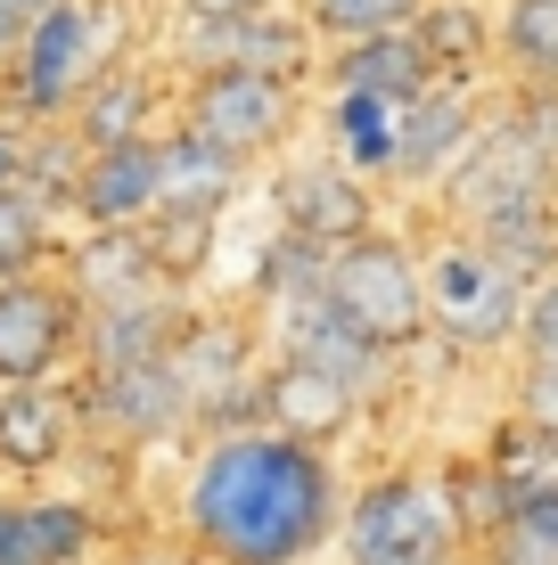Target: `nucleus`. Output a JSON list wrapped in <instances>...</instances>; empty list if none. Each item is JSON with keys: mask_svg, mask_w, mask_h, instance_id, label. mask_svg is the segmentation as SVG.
<instances>
[{"mask_svg": "<svg viewBox=\"0 0 558 565\" xmlns=\"http://www.w3.org/2000/svg\"><path fill=\"white\" fill-rule=\"evenodd\" d=\"M0 394H9V385H0Z\"/></svg>", "mask_w": 558, "mask_h": 565, "instance_id": "nucleus-35", "label": "nucleus"}, {"mask_svg": "<svg viewBox=\"0 0 558 565\" xmlns=\"http://www.w3.org/2000/svg\"><path fill=\"white\" fill-rule=\"evenodd\" d=\"M83 402H74V377L66 385H9L0 394V476L17 492H42L57 467H74L83 451Z\"/></svg>", "mask_w": 558, "mask_h": 565, "instance_id": "nucleus-13", "label": "nucleus"}, {"mask_svg": "<svg viewBox=\"0 0 558 565\" xmlns=\"http://www.w3.org/2000/svg\"><path fill=\"white\" fill-rule=\"evenodd\" d=\"M189 296H165V303H131V311H99L83 328V377H115V369H148L181 344L189 328Z\"/></svg>", "mask_w": 558, "mask_h": 565, "instance_id": "nucleus-21", "label": "nucleus"}, {"mask_svg": "<svg viewBox=\"0 0 558 565\" xmlns=\"http://www.w3.org/2000/svg\"><path fill=\"white\" fill-rule=\"evenodd\" d=\"M304 17V33L329 50H354V42H378V33H411L428 0H287Z\"/></svg>", "mask_w": 558, "mask_h": 565, "instance_id": "nucleus-27", "label": "nucleus"}, {"mask_svg": "<svg viewBox=\"0 0 558 565\" xmlns=\"http://www.w3.org/2000/svg\"><path fill=\"white\" fill-rule=\"evenodd\" d=\"M337 557L345 565H468L476 541H468V516H460V492H452V459L370 476L337 524Z\"/></svg>", "mask_w": 558, "mask_h": 565, "instance_id": "nucleus-2", "label": "nucleus"}, {"mask_svg": "<svg viewBox=\"0 0 558 565\" xmlns=\"http://www.w3.org/2000/svg\"><path fill=\"white\" fill-rule=\"evenodd\" d=\"M320 83H329V90H370V99H394V107H419L435 83H444V74H435V57L419 50L411 33H378V42L329 50Z\"/></svg>", "mask_w": 558, "mask_h": 565, "instance_id": "nucleus-22", "label": "nucleus"}, {"mask_svg": "<svg viewBox=\"0 0 558 565\" xmlns=\"http://www.w3.org/2000/svg\"><path fill=\"white\" fill-rule=\"evenodd\" d=\"M476 131H485V115H476V90L435 83L428 99L411 107V124H402V164H394V189H402V198H419V189H444L452 172L468 164Z\"/></svg>", "mask_w": 558, "mask_h": 565, "instance_id": "nucleus-19", "label": "nucleus"}, {"mask_svg": "<svg viewBox=\"0 0 558 565\" xmlns=\"http://www.w3.org/2000/svg\"><path fill=\"white\" fill-rule=\"evenodd\" d=\"M124 33H131V0H57L42 25L25 33L9 83H0V107L25 131H57L74 115V99L99 83L115 57H131Z\"/></svg>", "mask_w": 558, "mask_h": 565, "instance_id": "nucleus-3", "label": "nucleus"}, {"mask_svg": "<svg viewBox=\"0 0 558 565\" xmlns=\"http://www.w3.org/2000/svg\"><path fill=\"white\" fill-rule=\"evenodd\" d=\"M157 164H165V205L157 213H206V222H222L230 198H239V181H246L230 156H214L206 140H189L181 124L157 131Z\"/></svg>", "mask_w": 558, "mask_h": 565, "instance_id": "nucleus-24", "label": "nucleus"}, {"mask_svg": "<svg viewBox=\"0 0 558 565\" xmlns=\"http://www.w3.org/2000/svg\"><path fill=\"white\" fill-rule=\"evenodd\" d=\"M74 402H83V435L107 451H157V443H198L189 394L172 377V361L115 369V377H83L74 369Z\"/></svg>", "mask_w": 558, "mask_h": 565, "instance_id": "nucleus-9", "label": "nucleus"}, {"mask_svg": "<svg viewBox=\"0 0 558 565\" xmlns=\"http://www.w3.org/2000/svg\"><path fill=\"white\" fill-rule=\"evenodd\" d=\"M402 124H411V107H394V99H370V90H320V131H329L320 148H329L354 181H370V189H394Z\"/></svg>", "mask_w": 558, "mask_h": 565, "instance_id": "nucleus-20", "label": "nucleus"}, {"mask_svg": "<svg viewBox=\"0 0 558 565\" xmlns=\"http://www.w3.org/2000/svg\"><path fill=\"white\" fill-rule=\"evenodd\" d=\"M115 524L74 492H0V565H99Z\"/></svg>", "mask_w": 558, "mask_h": 565, "instance_id": "nucleus-15", "label": "nucleus"}, {"mask_svg": "<svg viewBox=\"0 0 558 565\" xmlns=\"http://www.w3.org/2000/svg\"><path fill=\"white\" fill-rule=\"evenodd\" d=\"M468 565H485V557H468Z\"/></svg>", "mask_w": 558, "mask_h": 565, "instance_id": "nucleus-34", "label": "nucleus"}, {"mask_svg": "<svg viewBox=\"0 0 558 565\" xmlns=\"http://www.w3.org/2000/svg\"><path fill=\"white\" fill-rule=\"evenodd\" d=\"M263 344H272V353H287V361H304V369H320V377H337L361 411L394 394V361H402V353L370 344L354 320H337L329 296L304 303V311H287V320H272V328H263Z\"/></svg>", "mask_w": 558, "mask_h": 565, "instance_id": "nucleus-14", "label": "nucleus"}, {"mask_svg": "<svg viewBox=\"0 0 558 565\" xmlns=\"http://www.w3.org/2000/svg\"><path fill=\"white\" fill-rule=\"evenodd\" d=\"M411 42L435 57V74L444 83H485L493 74V9L485 0H428L419 9V25H411Z\"/></svg>", "mask_w": 558, "mask_h": 565, "instance_id": "nucleus-25", "label": "nucleus"}, {"mask_svg": "<svg viewBox=\"0 0 558 565\" xmlns=\"http://www.w3.org/2000/svg\"><path fill=\"white\" fill-rule=\"evenodd\" d=\"M493 66L509 74V90H558V0L493 9Z\"/></svg>", "mask_w": 558, "mask_h": 565, "instance_id": "nucleus-26", "label": "nucleus"}, {"mask_svg": "<svg viewBox=\"0 0 558 565\" xmlns=\"http://www.w3.org/2000/svg\"><path fill=\"white\" fill-rule=\"evenodd\" d=\"M272 205H280V230H296V238L313 246H354L361 230H378V189L354 181V172L337 164L329 148L313 156H280V181H272Z\"/></svg>", "mask_w": 558, "mask_h": 565, "instance_id": "nucleus-12", "label": "nucleus"}, {"mask_svg": "<svg viewBox=\"0 0 558 565\" xmlns=\"http://www.w3.org/2000/svg\"><path fill=\"white\" fill-rule=\"evenodd\" d=\"M172 377H181L189 394V418H198V443L206 435H239V426H255V402H263V320L246 303L230 311H189L181 344H172Z\"/></svg>", "mask_w": 558, "mask_h": 565, "instance_id": "nucleus-6", "label": "nucleus"}, {"mask_svg": "<svg viewBox=\"0 0 558 565\" xmlns=\"http://www.w3.org/2000/svg\"><path fill=\"white\" fill-rule=\"evenodd\" d=\"M354 418H361V402L345 394L337 377H320V369L272 353V369H263V402H255V426L304 443V451H337V443L354 435Z\"/></svg>", "mask_w": 558, "mask_h": 565, "instance_id": "nucleus-18", "label": "nucleus"}, {"mask_svg": "<svg viewBox=\"0 0 558 565\" xmlns=\"http://www.w3.org/2000/svg\"><path fill=\"white\" fill-rule=\"evenodd\" d=\"M172 124L189 140H206L214 156H230L239 172H255V164L296 156L304 83H280V74H255V66H206V74H181Z\"/></svg>", "mask_w": 558, "mask_h": 565, "instance_id": "nucleus-5", "label": "nucleus"}, {"mask_svg": "<svg viewBox=\"0 0 558 565\" xmlns=\"http://www.w3.org/2000/svg\"><path fill=\"white\" fill-rule=\"evenodd\" d=\"M107 565H198V557H189L172 533H131V541H115V550H107Z\"/></svg>", "mask_w": 558, "mask_h": 565, "instance_id": "nucleus-31", "label": "nucleus"}, {"mask_svg": "<svg viewBox=\"0 0 558 565\" xmlns=\"http://www.w3.org/2000/svg\"><path fill=\"white\" fill-rule=\"evenodd\" d=\"M313 33H304L296 9H263V17H239V25H172V50L165 66L172 74H206V66H255V74H280V83H304L313 90Z\"/></svg>", "mask_w": 558, "mask_h": 565, "instance_id": "nucleus-11", "label": "nucleus"}, {"mask_svg": "<svg viewBox=\"0 0 558 565\" xmlns=\"http://www.w3.org/2000/svg\"><path fill=\"white\" fill-rule=\"evenodd\" d=\"M172 90H181V74H172L165 57H148V50L115 57L99 83H91L83 99H74V115H66L74 148H83V156H99V148L157 140V131L172 124Z\"/></svg>", "mask_w": 558, "mask_h": 565, "instance_id": "nucleus-10", "label": "nucleus"}, {"mask_svg": "<svg viewBox=\"0 0 558 565\" xmlns=\"http://www.w3.org/2000/svg\"><path fill=\"white\" fill-rule=\"evenodd\" d=\"M165 205V164H157V140H131V148H99L83 156L74 172V198L66 213L83 230H148Z\"/></svg>", "mask_w": 558, "mask_h": 565, "instance_id": "nucleus-17", "label": "nucleus"}, {"mask_svg": "<svg viewBox=\"0 0 558 565\" xmlns=\"http://www.w3.org/2000/svg\"><path fill=\"white\" fill-rule=\"evenodd\" d=\"M329 311L354 320L370 344L387 353H411L428 337V279H419V246L402 238L394 222L361 230L354 246L329 255Z\"/></svg>", "mask_w": 558, "mask_h": 565, "instance_id": "nucleus-7", "label": "nucleus"}, {"mask_svg": "<svg viewBox=\"0 0 558 565\" xmlns=\"http://www.w3.org/2000/svg\"><path fill=\"white\" fill-rule=\"evenodd\" d=\"M263 9H287V0H172V25H239Z\"/></svg>", "mask_w": 558, "mask_h": 565, "instance_id": "nucleus-30", "label": "nucleus"}, {"mask_svg": "<svg viewBox=\"0 0 558 565\" xmlns=\"http://www.w3.org/2000/svg\"><path fill=\"white\" fill-rule=\"evenodd\" d=\"M419 279H428V337H444L452 353H509L517 320H526L534 279L502 263L493 246H476L468 230H435L419 246Z\"/></svg>", "mask_w": 558, "mask_h": 565, "instance_id": "nucleus-4", "label": "nucleus"}, {"mask_svg": "<svg viewBox=\"0 0 558 565\" xmlns=\"http://www.w3.org/2000/svg\"><path fill=\"white\" fill-rule=\"evenodd\" d=\"M337 459L272 426L206 435L172 492V541L198 565H313L337 550Z\"/></svg>", "mask_w": 558, "mask_h": 565, "instance_id": "nucleus-1", "label": "nucleus"}, {"mask_svg": "<svg viewBox=\"0 0 558 565\" xmlns=\"http://www.w3.org/2000/svg\"><path fill=\"white\" fill-rule=\"evenodd\" d=\"M83 328L91 311L66 287V270L0 287V385H66L83 369Z\"/></svg>", "mask_w": 558, "mask_h": 565, "instance_id": "nucleus-8", "label": "nucleus"}, {"mask_svg": "<svg viewBox=\"0 0 558 565\" xmlns=\"http://www.w3.org/2000/svg\"><path fill=\"white\" fill-rule=\"evenodd\" d=\"M50 9H57V0H0V17H17V25H42Z\"/></svg>", "mask_w": 558, "mask_h": 565, "instance_id": "nucleus-33", "label": "nucleus"}, {"mask_svg": "<svg viewBox=\"0 0 558 565\" xmlns=\"http://www.w3.org/2000/svg\"><path fill=\"white\" fill-rule=\"evenodd\" d=\"M25 148H33V131L17 124L9 107H0V189H9V181H25Z\"/></svg>", "mask_w": 558, "mask_h": 565, "instance_id": "nucleus-32", "label": "nucleus"}, {"mask_svg": "<svg viewBox=\"0 0 558 565\" xmlns=\"http://www.w3.org/2000/svg\"><path fill=\"white\" fill-rule=\"evenodd\" d=\"M57 263H66V205L42 198L33 181H9L0 189V287Z\"/></svg>", "mask_w": 558, "mask_h": 565, "instance_id": "nucleus-23", "label": "nucleus"}, {"mask_svg": "<svg viewBox=\"0 0 558 565\" xmlns=\"http://www.w3.org/2000/svg\"><path fill=\"white\" fill-rule=\"evenodd\" d=\"M66 287L83 296V311L99 320V311H131V303H165V296H189V287L165 279V263L148 255L140 230H83V238L66 246Z\"/></svg>", "mask_w": 558, "mask_h": 565, "instance_id": "nucleus-16", "label": "nucleus"}, {"mask_svg": "<svg viewBox=\"0 0 558 565\" xmlns=\"http://www.w3.org/2000/svg\"><path fill=\"white\" fill-rule=\"evenodd\" d=\"M509 418L526 426V435L558 443V361H517V377H509Z\"/></svg>", "mask_w": 558, "mask_h": 565, "instance_id": "nucleus-28", "label": "nucleus"}, {"mask_svg": "<svg viewBox=\"0 0 558 565\" xmlns=\"http://www.w3.org/2000/svg\"><path fill=\"white\" fill-rule=\"evenodd\" d=\"M517 361H558V270H543L517 320Z\"/></svg>", "mask_w": 558, "mask_h": 565, "instance_id": "nucleus-29", "label": "nucleus"}]
</instances>
